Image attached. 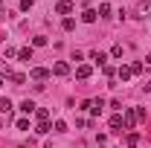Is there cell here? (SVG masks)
<instances>
[{
    "instance_id": "obj_1",
    "label": "cell",
    "mask_w": 151,
    "mask_h": 148,
    "mask_svg": "<svg viewBox=\"0 0 151 148\" xmlns=\"http://www.w3.org/2000/svg\"><path fill=\"white\" fill-rule=\"evenodd\" d=\"M50 73H52V70H47V67H32V70H29V75H32L35 81H44V78H50Z\"/></svg>"
},
{
    "instance_id": "obj_2",
    "label": "cell",
    "mask_w": 151,
    "mask_h": 148,
    "mask_svg": "<svg viewBox=\"0 0 151 148\" xmlns=\"http://www.w3.org/2000/svg\"><path fill=\"white\" fill-rule=\"evenodd\" d=\"M90 73H93L90 64H78V67H76V78H90Z\"/></svg>"
},
{
    "instance_id": "obj_3",
    "label": "cell",
    "mask_w": 151,
    "mask_h": 148,
    "mask_svg": "<svg viewBox=\"0 0 151 148\" xmlns=\"http://www.w3.org/2000/svg\"><path fill=\"white\" fill-rule=\"evenodd\" d=\"M52 73H55V75H67V73H70V64H64V61H55V64H52Z\"/></svg>"
},
{
    "instance_id": "obj_4",
    "label": "cell",
    "mask_w": 151,
    "mask_h": 148,
    "mask_svg": "<svg viewBox=\"0 0 151 148\" xmlns=\"http://www.w3.org/2000/svg\"><path fill=\"white\" fill-rule=\"evenodd\" d=\"M122 122H125V128H134V125H137V111H125Z\"/></svg>"
},
{
    "instance_id": "obj_5",
    "label": "cell",
    "mask_w": 151,
    "mask_h": 148,
    "mask_svg": "<svg viewBox=\"0 0 151 148\" xmlns=\"http://www.w3.org/2000/svg\"><path fill=\"white\" fill-rule=\"evenodd\" d=\"M55 12L58 15H70V12H73V3H70V0H61V3L55 6Z\"/></svg>"
},
{
    "instance_id": "obj_6",
    "label": "cell",
    "mask_w": 151,
    "mask_h": 148,
    "mask_svg": "<svg viewBox=\"0 0 151 148\" xmlns=\"http://www.w3.org/2000/svg\"><path fill=\"white\" fill-rule=\"evenodd\" d=\"M20 111H23V113H35V111H38V105L32 102V99H23V102H20Z\"/></svg>"
},
{
    "instance_id": "obj_7",
    "label": "cell",
    "mask_w": 151,
    "mask_h": 148,
    "mask_svg": "<svg viewBox=\"0 0 151 148\" xmlns=\"http://www.w3.org/2000/svg\"><path fill=\"white\" fill-rule=\"evenodd\" d=\"M90 61H93V64H102V67H105L108 55H105V52H99V50H93V52H90Z\"/></svg>"
},
{
    "instance_id": "obj_8",
    "label": "cell",
    "mask_w": 151,
    "mask_h": 148,
    "mask_svg": "<svg viewBox=\"0 0 151 148\" xmlns=\"http://www.w3.org/2000/svg\"><path fill=\"white\" fill-rule=\"evenodd\" d=\"M18 58L29 64V61H32V47H23V50H18Z\"/></svg>"
},
{
    "instance_id": "obj_9",
    "label": "cell",
    "mask_w": 151,
    "mask_h": 148,
    "mask_svg": "<svg viewBox=\"0 0 151 148\" xmlns=\"http://www.w3.org/2000/svg\"><path fill=\"white\" fill-rule=\"evenodd\" d=\"M96 18H99V15H96V9H84V15H81V20H84V23H93Z\"/></svg>"
},
{
    "instance_id": "obj_10",
    "label": "cell",
    "mask_w": 151,
    "mask_h": 148,
    "mask_svg": "<svg viewBox=\"0 0 151 148\" xmlns=\"http://www.w3.org/2000/svg\"><path fill=\"white\" fill-rule=\"evenodd\" d=\"M102 108H105V99H93V108H90V113H93V116H99V113H102Z\"/></svg>"
},
{
    "instance_id": "obj_11",
    "label": "cell",
    "mask_w": 151,
    "mask_h": 148,
    "mask_svg": "<svg viewBox=\"0 0 151 148\" xmlns=\"http://www.w3.org/2000/svg\"><path fill=\"white\" fill-rule=\"evenodd\" d=\"M96 15H99V18H111V6H108V3H99Z\"/></svg>"
},
{
    "instance_id": "obj_12",
    "label": "cell",
    "mask_w": 151,
    "mask_h": 148,
    "mask_svg": "<svg viewBox=\"0 0 151 148\" xmlns=\"http://www.w3.org/2000/svg\"><path fill=\"white\" fill-rule=\"evenodd\" d=\"M116 75H119V78H122V81H128V78H131V67H119V70H116Z\"/></svg>"
},
{
    "instance_id": "obj_13",
    "label": "cell",
    "mask_w": 151,
    "mask_h": 148,
    "mask_svg": "<svg viewBox=\"0 0 151 148\" xmlns=\"http://www.w3.org/2000/svg\"><path fill=\"white\" fill-rule=\"evenodd\" d=\"M35 116H38V122H50V111H47V108H38Z\"/></svg>"
},
{
    "instance_id": "obj_14",
    "label": "cell",
    "mask_w": 151,
    "mask_h": 148,
    "mask_svg": "<svg viewBox=\"0 0 151 148\" xmlns=\"http://www.w3.org/2000/svg\"><path fill=\"white\" fill-rule=\"evenodd\" d=\"M122 125H125V122H122V116H119V113H116V116H111V128H113V131H119Z\"/></svg>"
},
{
    "instance_id": "obj_15",
    "label": "cell",
    "mask_w": 151,
    "mask_h": 148,
    "mask_svg": "<svg viewBox=\"0 0 151 148\" xmlns=\"http://www.w3.org/2000/svg\"><path fill=\"white\" fill-rule=\"evenodd\" d=\"M137 142H139V134L131 131V134H128V148H137Z\"/></svg>"
},
{
    "instance_id": "obj_16",
    "label": "cell",
    "mask_w": 151,
    "mask_h": 148,
    "mask_svg": "<svg viewBox=\"0 0 151 148\" xmlns=\"http://www.w3.org/2000/svg\"><path fill=\"white\" fill-rule=\"evenodd\" d=\"M0 113H12V102L9 99H0Z\"/></svg>"
},
{
    "instance_id": "obj_17",
    "label": "cell",
    "mask_w": 151,
    "mask_h": 148,
    "mask_svg": "<svg viewBox=\"0 0 151 148\" xmlns=\"http://www.w3.org/2000/svg\"><path fill=\"white\" fill-rule=\"evenodd\" d=\"M35 134H41V137H44V134H50V122H38Z\"/></svg>"
},
{
    "instance_id": "obj_18",
    "label": "cell",
    "mask_w": 151,
    "mask_h": 148,
    "mask_svg": "<svg viewBox=\"0 0 151 148\" xmlns=\"http://www.w3.org/2000/svg\"><path fill=\"white\" fill-rule=\"evenodd\" d=\"M139 15H142V18L151 15V0H148V3H139Z\"/></svg>"
},
{
    "instance_id": "obj_19",
    "label": "cell",
    "mask_w": 151,
    "mask_h": 148,
    "mask_svg": "<svg viewBox=\"0 0 151 148\" xmlns=\"http://www.w3.org/2000/svg\"><path fill=\"white\" fill-rule=\"evenodd\" d=\"M61 26H64L67 32H73V29H76V20H73V18H64V23H61Z\"/></svg>"
},
{
    "instance_id": "obj_20",
    "label": "cell",
    "mask_w": 151,
    "mask_h": 148,
    "mask_svg": "<svg viewBox=\"0 0 151 148\" xmlns=\"http://www.w3.org/2000/svg\"><path fill=\"white\" fill-rule=\"evenodd\" d=\"M15 128H18V131H29V119H18Z\"/></svg>"
},
{
    "instance_id": "obj_21",
    "label": "cell",
    "mask_w": 151,
    "mask_h": 148,
    "mask_svg": "<svg viewBox=\"0 0 151 148\" xmlns=\"http://www.w3.org/2000/svg\"><path fill=\"white\" fill-rule=\"evenodd\" d=\"M0 75H6V78H12V67H9V64H0Z\"/></svg>"
},
{
    "instance_id": "obj_22",
    "label": "cell",
    "mask_w": 151,
    "mask_h": 148,
    "mask_svg": "<svg viewBox=\"0 0 151 148\" xmlns=\"http://www.w3.org/2000/svg\"><path fill=\"white\" fill-rule=\"evenodd\" d=\"M44 44H47V38H44V35H35V38H32V47H44Z\"/></svg>"
},
{
    "instance_id": "obj_23",
    "label": "cell",
    "mask_w": 151,
    "mask_h": 148,
    "mask_svg": "<svg viewBox=\"0 0 151 148\" xmlns=\"http://www.w3.org/2000/svg\"><path fill=\"white\" fill-rule=\"evenodd\" d=\"M12 81H15V84H23V81H26V75H23V73H12Z\"/></svg>"
},
{
    "instance_id": "obj_24",
    "label": "cell",
    "mask_w": 151,
    "mask_h": 148,
    "mask_svg": "<svg viewBox=\"0 0 151 148\" xmlns=\"http://www.w3.org/2000/svg\"><path fill=\"white\" fill-rule=\"evenodd\" d=\"M64 131H67V122H64V119H58V122H55V134H64Z\"/></svg>"
},
{
    "instance_id": "obj_25",
    "label": "cell",
    "mask_w": 151,
    "mask_h": 148,
    "mask_svg": "<svg viewBox=\"0 0 151 148\" xmlns=\"http://www.w3.org/2000/svg\"><path fill=\"white\" fill-rule=\"evenodd\" d=\"M111 55H113V58H122V44H116V47H113Z\"/></svg>"
},
{
    "instance_id": "obj_26",
    "label": "cell",
    "mask_w": 151,
    "mask_h": 148,
    "mask_svg": "<svg viewBox=\"0 0 151 148\" xmlns=\"http://www.w3.org/2000/svg\"><path fill=\"white\" fill-rule=\"evenodd\" d=\"M131 73H134V75H139V73H142V61H137V64H131Z\"/></svg>"
},
{
    "instance_id": "obj_27",
    "label": "cell",
    "mask_w": 151,
    "mask_h": 148,
    "mask_svg": "<svg viewBox=\"0 0 151 148\" xmlns=\"http://www.w3.org/2000/svg\"><path fill=\"white\" fill-rule=\"evenodd\" d=\"M29 9H32V0H23L20 3V12H29Z\"/></svg>"
},
{
    "instance_id": "obj_28",
    "label": "cell",
    "mask_w": 151,
    "mask_h": 148,
    "mask_svg": "<svg viewBox=\"0 0 151 148\" xmlns=\"http://www.w3.org/2000/svg\"><path fill=\"white\" fill-rule=\"evenodd\" d=\"M145 64H151V52H148V55H145Z\"/></svg>"
},
{
    "instance_id": "obj_29",
    "label": "cell",
    "mask_w": 151,
    "mask_h": 148,
    "mask_svg": "<svg viewBox=\"0 0 151 148\" xmlns=\"http://www.w3.org/2000/svg\"><path fill=\"white\" fill-rule=\"evenodd\" d=\"M0 128H3V122H0Z\"/></svg>"
}]
</instances>
